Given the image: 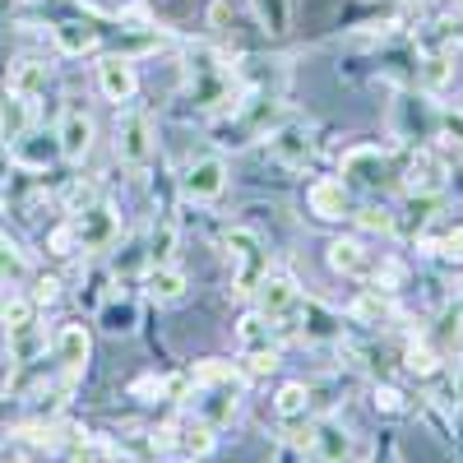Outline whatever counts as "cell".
I'll return each instance as SVG.
<instances>
[{
	"instance_id": "6da1fadb",
	"label": "cell",
	"mask_w": 463,
	"mask_h": 463,
	"mask_svg": "<svg viewBox=\"0 0 463 463\" xmlns=\"http://www.w3.org/2000/svg\"><path fill=\"white\" fill-rule=\"evenodd\" d=\"M222 260H227V269H232V288L237 292H255L260 288V279L269 274V250H264V241L255 237V232H246V227H232V232H222Z\"/></svg>"
},
{
	"instance_id": "7a4b0ae2",
	"label": "cell",
	"mask_w": 463,
	"mask_h": 463,
	"mask_svg": "<svg viewBox=\"0 0 463 463\" xmlns=\"http://www.w3.org/2000/svg\"><path fill=\"white\" fill-rule=\"evenodd\" d=\"M301 445L311 454V463H357V436L334 417L316 421V427L301 436Z\"/></svg>"
},
{
	"instance_id": "3957f363",
	"label": "cell",
	"mask_w": 463,
	"mask_h": 463,
	"mask_svg": "<svg viewBox=\"0 0 463 463\" xmlns=\"http://www.w3.org/2000/svg\"><path fill=\"white\" fill-rule=\"evenodd\" d=\"M241 390L246 384H237V380H227V384H190V408H195L200 421H209V427L218 431V427H227V421L237 417Z\"/></svg>"
},
{
	"instance_id": "277c9868",
	"label": "cell",
	"mask_w": 463,
	"mask_h": 463,
	"mask_svg": "<svg viewBox=\"0 0 463 463\" xmlns=\"http://www.w3.org/2000/svg\"><path fill=\"white\" fill-rule=\"evenodd\" d=\"M116 158H121L130 172H144L153 158V121L148 111H126L116 121Z\"/></svg>"
},
{
	"instance_id": "5b68a950",
	"label": "cell",
	"mask_w": 463,
	"mask_h": 463,
	"mask_svg": "<svg viewBox=\"0 0 463 463\" xmlns=\"http://www.w3.org/2000/svg\"><path fill=\"white\" fill-rule=\"evenodd\" d=\"M93 116H89V107H80V102H70L65 111H61V126H56V148H61V158L65 163H84L89 153H93Z\"/></svg>"
},
{
	"instance_id": "8992f818",
	"label": "cell",
	"mask_w": 463,
	"mask_h": 463,
	"mask_svg": "<svg viewBox=\"0 0 463 463\" xmlns=\"http://www.w3.org/2000/svg\"><path fill=\"white\" fill-rule=\"evenodd\" d=\"M70 222H74V237H80V250H107L116 241V232H121L116 209L107 200H93L84 213H70Z\"/></svg>"
},
{
	"instance_id": "52a82bcc",
	"label": "cell",
	"mask_w": 463,
	"mask_h": 463,
	"mask_svg": "<svg viewBox=\"0 0 463 463\" xmlns=\"http://www.w3.org/2000/svg\"><path fill=\"white\" fill-rule=\"evenodd\" d=\"M222 185H227V163H222V158H195V163L181 172V195H185L190 204L218 200Z\"/></svg>"
},
{
	"instance_id": "ba28073f",
	"label": "cell",
	"mask_w": 463,
	"mask_h": 463,
	"mask_svg": "<svg viewBox=\"0 0 463 463\" xmlns=\"http://www.w3.org/2000/svg\"><path fill=\"white\" fill-rule=\"evenodd\" d=\"M255 301H260V316H269L274 325H288L292 311L301 306V288L288 274H264L255 288Z\"/></svg>"
},
{
	"instance_id": "9c48e42d",
	"label": "cell",
	"mask_w": 463,
	"mask_h": 463,
	"mask_svg": "<svg viewBox=\"0 0 463 463\" xmlns=\"http://www.w3.org/2000/svg\"><path fill=\"white\" fill-rule=\"evenodd\" d=\"M445 176H449V167L440 163V153L417 148L408 158V167H403V190L417 195V200H427V195H440V190H445Z\"/></svg>"
},
{
	"instance_id": "30bf717a",
	"label": "cell",
	"mask_w": 463,
	"mask_h": 463,
	"mask_svg": "<svg viewBox=\"0 0 463 463\" xmlns=\"http://www.w3.org/2000/svg\"><path fill=\"white\" fill-rule=\"evenodd\" d=\"M288 325H297V334H301L306 343H338V338H343V320H338L334 311H325L320 301H311V297H301V306L292 311Z\"/></svg>"
},
{
	"instance_id": "8fae6325",
	"label": "cell",
	"mask_w": 463,
	"mask_h": 463,
	"mask_svg": "<svg viewBox=\"0 0 463 463\" xmlns=\"http://www.w3.org/2000/svg\"><path fill=\"white\" fill-rule=\"evenodd\" d=\"M306 204L320 222H338L343 213H353V190H347L343 176H320L311 190H306Z\"/></svg>"
},
{
	"instance_id": "7c38bea8",
	"label": "cell",
	"mask_w": 463,
	"mask_h": 463,
	"mask_svg": "<svg viewBox=\"0 0 463 463\" xmlns=\"http://www.w3.org/2000/svg\"><path fill=\"white\" fill-rule=\"evenodd\" d=\"M98 89H102V98L107 102H135V93H139V74H135V65H130V56H102V65H98Z\"/></svg>"
},
{
	"instance_id": "4fadbf2b",
	"label": "cell",
	"mask_w": 463,
	"mask_h": 463,
	"mask_svg": "<svg viewBox=\"0 0 463 463\" xmlns=\"http://www.w3.org/2000/svg\"><path fill=\"white\" fill-rule=\"evenodd\" d=\"M52 347H56V362L65 366V375H70V380H80V375L89 371L93 338H89V329H84V325H61V329H56V338H52Z\"/></svg>"
},
{
	"instance_id": "5bb4252c",
	"label": "cell",
	"mask_w": 463,
	"mask_h": 463,
	"mask_svg": "<svg viewBox=\"0 0 463 463\" xmlns=\"http://www.w3.org/2000/svg\"><path fill=\"white\" fill-rule=\"evenodd\" d=\"M325 260H329L334 274H343V279H375V255L362 241H353V237H334L325 246Z\"/></svg>"
},
{
	"instance_id": "9a60e30c",
	"label": "cell",
	"mask_w": 463,
	"mask_h": 463,
	"mask_svg": "<svg viewBox=\"0 0 463 463\" xmlns=\"http://www.w3.org/2000/svg\"><path fill=\"white\" fill-rule=\"evenodd\" d=\"M269 153L283 163V167H306L316 158V130L311 126H283L269 135Z\"/></svg>"
},
{
	"instance_id": "2e32d148",
	"label": "cell",
	"mask_w": 463,
	"mask_h": 463,
	"mask_svg": "<svg viewBox=\"0 0 463 463\" xmlns=\"http://www.w3.org/2000/svg\"><path fill=\"white\" fill-rule=\"evenodd\" d=\"M390 172V153L375 148V144H362L343 158V181H362V185H380V176Z\"/></svg>"
},
{
	"instance_id": "e0dca14e",
	"label": "cell",
	"mask_w": 463,
	"mask_h": 463,
	"mask_svg": "<svg viewBox=\"0 0 463 463\" xmlns=\"http://www.w3.org/2000/svg\"><path fill=\"white\" fill-rule=\"evenodd\" d=\"M33 121H37V102L5 93V102H0V144H24Z\"/></svg>"
},
{
	"instance_id": "ac0fdd59",
	"label": "cell",
	"mask_w": 463,
	"mask_h": 463,
	"mask_svg": "<svg viewBox=\"0 0 463 463\" xmlns=\"http://www.w3.org/2000/svg\"><path fill=\"white\" fill-rule=\"evenodd\" d=\"M144 288H148V297L158 301V306H176V301L185 297L190 279L181 274L176 264H153V269H148V279H144Z\"/></svg>"
},
{
	"instance_id": "d6986e66",
	"label": "cell",
	"mask_w": 463,
	"mask_h": 463,
	"mask_svg": "<svg viewBox=\"0 0 463 463\" xmlns=\"http://www.w3.org/2000/svg\"><path fill=\"white\" fill-rule=\"evenodd\" d=\"M5 338H10V357L19 366H28V362H37V357L47 353V334H43V325H37V316L24 320V325H14V329H5Z\"/></svg>"
},
{
	"instance_id": "ffe728a7",
	"label": "cell",
	"mask_w": 463,
	"mask_h": 463,
	"mask_svg": "<svg viewBox=\"0 0 463 463\" xmlns=\"http://www.w3.org/2000/svg\"><path fill=\"white\" fill-rule=\"evenodd\" d=\"M274 320L269 316H260V311H250V316H241L237 320V347H241V357L246 353H274Z\"/></svg>"
},
{
	"instance_id": "44dd1931",
	"label": "cell",
	"mask_w": 463,
	"mask_h": 463,
	"mask_svg": "<svg viewBox=\"0 0 463 463\" xmlns=\"http://www.w3.org/2000/svg\"><path fill=\"white\" fill-rule=\"evenodd\" d=\"M47 84H52V70L43 61H14V70H10V93L14 98L37 102V98L47 93Z\"/></svg>"
},
{
	"instance_id": "7402d4cb",
	"label": "cell",
	"mask_w": 463,
	"mask_h": 463,
	"mask_svg": "<svg viewBox=\"0 0 463 463\" xmlns=\"http://www.w3.org/2000/svg\"><path fill=\"white\" fill-rule=\"evenodd\" d=\"M172 445H176L185 458H204V454L213 449V427L195 417V421H185V427L172 431Z\"/></svg>"
},
{
	"instance_id": "603a6c76",
	"label": "cell",
	"mask_w": 463,
	"mask_h": 463,
	"mask_svg": "<svg viewBox=\"0 0 463 463\" xmlns=\"http://www.w3.org/2000/svg\"><path fill=\"white\" fill-rule=\"evenodd\" d=\"M250 10L269 37H283L292 28V0H250Z\"/></svg>"
},
{
	"instance_id": "cb8c5ba5",
	"label": "cell",
	"mask_w": 463,
	"mask_h": 463,
	"mask_svg": "<svg viewBox=\"0 0 463 463\" xmlns=\"http://www.w3.org/2000/svg\"><path fill=\"white\" fill-rule=\"evenodd\" d=\"M185 380H190V384H227V380L246 384V371H241L237 362H218V357H209V362H195V366H190Z\"/></svg>"
},
{
	"instance_id": "d4e9b609",
	"label": "cell",
	"mask_w": 463,
	"mask_h": 463,
	"mask_svg": "<svg viewBox=\"0 0 463 463\" xmlns=\"http://www.w3.org/2000/svg\"><path fill=\"white\" fill-rule=\"evenodd\" d=\"M56 43H61V52H70V56H84V52L98 47V28H93V24H80V19L56 24Z\"/></svg>"
},
{
	"instance_id": "484cf974",
	"label": "cell",
	"mask_w": 463,
	"mask_h": 463,
	"mask_svg": "<svg viewBox=\"0 0 463 463\" xmlns=\"http://www.w3.org/2000/svg\"><path fill=\"white\" fill-rule=\"evenodd\" d=\"M172 255H176V218H172V213H163L158 222H153L148 260H153V264H172Z\"/></svg>"
},
{
	"instance_id": "4316f807",
	"label": "cell",
	"mask_w": 463,
	"mask_h": 463,
	"mask_svg": "<svg viewBox=\"0 0 463 463\" xmlns=\"http://www.w3.org/2000/svg\"><path fill=\"white\" fill-rule=\"evenodd\" d=\"M274 408H279V417H283V421L306 417V408H311V390H306L301 380H288L283 390H279V399H274Z\"/></svg>"
},
{
	"instance_id": "83f0119b",
	"label": "cell",
	"mask_w": 463,
	"mask_h": 463,
	"mask_svg": "<svg viewBox=\"0 0 463 463\" xmlns=\"http://www.w3.org/2000/svg\"><path fill=\"white\" fill-rule=\"evenodd\" d=\"M449 80H454V65H449V56H427V61H421V70H417V84L427 89V93H440Z\"/></svg>"
},
{
	"instance_id": "f1b7e54d",
	"label": "cell",
	"mask_w": 463,
	"mask_h": 463,
	"mask_svg": "<svg viewBox=\"0 0 463 463\" xmlns=\"http://www.w3.org/2000/svg\"><path fill=\"white\" fill-rule=\"evenodd\" d=\"M70 463H116V449L98 436H80L70 445Z\"/></svg>"
},
{
	"instance_id": "f546056e",
	"label": "cell",
	"mask_w": 463,
	"mask_h": 463,
	"mask_svg": "<svg viewBox=\"0 0 463 463\" xmlns=\"http://www.w3.org/2000/svg\"><path fill=\"white\" fill-rule=\"evenodd\" d=\"M28 274V260H24V250L0 232V283H19Z\"/></svg>"
},
{
	"instance_id": "4dcf8cb0",
	"label": "cell",
	"mask_w": 463,
	"mask_h": 463,
	"mask_svg": "<svg viewBox=\"0 0 463 463\" xmlns=\"http://www.w3.org/2000/svg\"><path fill=\"white\" fill-rule=\"evenodd\" d=\"M440 362H445V357L436 353V347H427V343H412V347H408V371H412V375H431Z\"/></svg>"
},
{
	"instance_id": "1f68e13d",
	"label": "cell",
	"mask_w": 463,
	"mask_h": 463,
	"mask_svg": "<svg viewBox=\"0 0 463 463\" xmlns=\"http://www.w3.org/2000/svg\"><path fill=\"white\" fill-rule=\"evenodd\" d=\"M357 222L371 227V232H384V237L394 232V213L384 209V204H366V209H357Z\"/></svg>"
},
{
	"instance_id": "d6a6232c",
	"label": "cell",
	"mask_w": 463,
	"mask_h": 463,
	"mask_svg": "<svg viewBox=\"0 0 463 463\" xmlns=\"http://www.w3.org/2000/svg\"><path fill=\"white\" fill-rule=\"evenodd\" d=\"M384 311H390V301L380 297V288H371V292H366V297L353 306V316H357V320H380Z\"/></svg>"
},
{
	"instance_id": "836d02e7",
	"label": "cell",
	"mask_w": 463,
	"mask_h": 463,
	"mask_svg": "<svg viewBox=\"0 0 463 463\" xmlns=\"http://www.w3.org/2000/svg\"><path fill=\"white\" fill-rule=\"evenodd\" d=\"M47 246H52V255H74L80 250V237H74V222H61L52 237H47Z\"/></svg>"
},
{
	"instance_id": "e575fe53",
	"label": "cell",
	"mask_w": 463,
	"mask_h": 463,
	"mask_svg": "<svg viewBox=\"0 0 463 463\" xmlns=\"http://www.w3.org/2000/svg\"><path fill=\"white\" fill-rule=\"evenodd\" d=\"M431 250H436V255H445V260H454V264H463V227L445 232L440 241H431Z\"/></svg>"
},
{
	"instance_id": "d590c367",
	"label": "cell",
	"mask_w": 463,
	"mask_h": 463,
	"mask_svg": "<svg viewBox=\"0 0 463 463\" xmlns=\"http://www.w3.org/2000/svg\"><path fill=\"white\" fill-rule=\"evenodd\" d=\"M93 200H98V195H93V185H84V181H74V185L65 190V209H70V213H84Z\"/></svg>"
},
{
	"instance_id": "8d00e7d4",
	"label": "cell",
	"mask_w": 463,
	"mask_h": 463,
	"mask_svg": "<svg viewBox=\"0 0 463 463\" xmlns=\"http://www.w3.org/2000/svg\"><path fill=\"white\" fill-rule=\"evenodd\" d=\"M279 371V347L274 353H246V375H274Z\"/></svg>"
},
{
	"instance_id": "74e56055",
	"label": "cell",
	"mask_w": 463,
	"mask_h": 463,
	"mask_svg": "<svg viewBox=\"0 0 463 463\" xmlns=\"http://www.w3.org/2000/svg\"><path fill=\"white\" fill-rule=\"evenodd\" d=\"M375 408L380 412H403L408 403H403V394L394 390V384H375Z\"/></svg>"
},
{
	"instance_id": "f35d334b",
	"label": "cell",
	"mask_w": 463,
	"mask_h": 463,
	"mask_svg": "<svg viewBox=\"0 0 463 463\" xmlns=\"http://www.w3.org/2000/svg\"><path fill=\"white\" fill-rule=\"evenodd\" d=\"M440 130L449 135L445 144H463V111H440Z\"/></svg>"
},
{
	"instance_id": "ab89813d",
	"label": "cell",
	"mask_w": 463,
	"mask_h": 463,
	"mask_svg": "<svg viewBox=\"0 0 463 463\" xmlns=\"http://www.w3.org/2000/svg\"><path fill=\"white\" fill-rule=\"evenodd\" d=\"M130 325H135L130 306H107V329H130Z\"/></svg>"
},
{
	"instance_id": "60d3db41",
	"label": "cell",
	"mask_w": 463,
	"mask_h": 463,
	"mask_svg": "<svg viewBox=\"0 0 463 463\" xmlns=\"http://www.w3.org/2000/svg\"><path fill=\"white\" fill-rule=\"evenodd\" d=\"M56 292H61V283H56V279H43V283L33 288V301H37V306H52Z\"/></svg>"
},
{
	"instance_id": "b9f144b4",
	"label": "cell",
	"mask_w": 463,
	"mask_h": 463,
	"mask_svg": "<svg viewBox=\"0 0 463 463\" xmlns=\"http://www.w3.org/2000/svg\"><path fill=\"white\" fill-rule=\"evenodd\" d=\"M375 463H403V458H399V449H394V445H384V458H375Z\"/></svg>"
},
{
	"instance_id": "7bdbcfd3",
	"label": "cell",
	"mask_w": 463,
	"mask_h": 463,
	"mask_svg": "<svg viewBox=\"0 0 463 463\" xmlns=\"http://www.w3.org/2000/svg\"><path fill=\"white\" fill-rule=\"evenodd\" d=\"M0 176H5V158H0Z\"/></svg>"
},
{
	"instance_id": "ee69618b",
	"label": "cell",
	"mask_w": 463,
	"mask_h": 463,
	"mask_svg": "<svg viewBox=\"0 0 463 463\" xmlns=\"http://www.w3.org/2000/svg\"><path fill=\"white\" fill-rule=\"evenodd\" d=\"M14 463H28V458H14Z\"/></svg>"
}]
</instances>
